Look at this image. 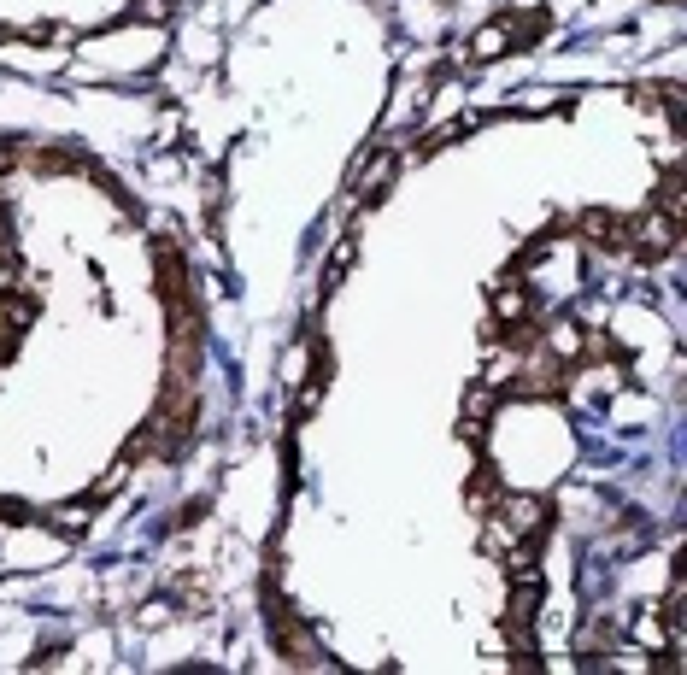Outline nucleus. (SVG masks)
Here are the masks:
<instances>
[{"instance_id": "nucleus-1", "label": "nucleus", "mask_w": 687, "mask_h": 675, "mask_svg": "<svg viewBox=\"0 0 687 675\" xmlns=\"http://www.w3.org/2000/svg\"><path fill=\"white\" fill-rule=\"evenodd\" d=\"M494 517H500L517 540H541L547 535V523H552V505L547 499H535V494H500Z\"/></svg>"}, {"instance_id": "nucleus-2", "label": "nucleus", "mask_w": 687, "mask_h": 675, "mask_svg": "<svg viewBox=\"0 0 687 675\" xmlns=\"http://www.w3.org/2000/svg\"><path fill=\"white\" fill-rule=\"evenodd\" d=\"M623 646V629H617V617H588L582 623V634H576V658H582V670H594V664H605L611 652Z\"/></svg>"}, {"instance_id": "nucleus-3", "label": "nucleus", "mask_w": 687, "mask_h": 675, "mask_svg": "<svg viewBox=\"0 0 687 675\" xmlns=\"http://www.w3.org/2000/svg\"><path fill=\"white\" fill-rule=\"evenodd\" d=\"M529 306H535V300H529V288H523V282H500V288H494V317H500V323L529 317Z\"/></svg>"}, {"instance_id": "nucleus-4", "label": "nucleus", "mask_w": 687, "mask_h": 675, "mask_svg": "<svg viewBox=\"0 0 687 675\" xmlns=\"http://www.w3.org/2000/svg\"><path fill=\"white\" fill-rule=\"evenodd\" d=\"M500 494H505V482L488 470V464H482V470L470 476V511H494V505H500Z\"/></svg>"}, {"instance_id": "nucleus-5", "label": "nucleus", "mask_w": 687, "mask_h": 675, "mask_svg": "<svg viewBox=\"0 0 687 675\" xmlns=\"http://www.w3.org/2000/svg\"><path fill=\"white\" fill-rule=\"evenodd\" d=\"M505 47H511V36H505V18H500V24L476 30V42H470V59H476V65H488V59H500Z\"/></svg>"}, {"instance_id": "nucleus-6", "label": "nucleus", "mask_w": 687, "mask_h": 675, "mask_svg": "<svg viewBox=\"0 0 687 675\" xmlns=\"http://www.w3.org/2000/svg\"><path fill=\"white\" fill-rule=\"evenodd\" d=\"M136 18H147V24H165V18H171V0H136Z\"/></svg>"}, {"instance_id": "nucleus-7", "label": "nucleus", "mask_w": 687, "mask_h": 675, "mask_svg": "<svg viewBox=\"0 0 687 675\" xmlns=\"http://www.w3.org/2000/svg\"><path fill=\"white\" fill-rule=\"evenodd\" d=\"M200 517H206V499H188L183 511H177V529H194Z\"/></svg>"}, {"instance_id": "nucleus-8", "label": "nucleus", "mask_w": 687, "mask_h": 675, "mask_svg": "<svg viewBox=\"0 0 687 675\" xmlns=\"http://www.w3.org/2000/svg\"><path fill=\"white\" fill-rule=\"evenodd\" d=\"M165 617H171V605H165V599H153V605H141V623H147V629H159Z\"/></svg>"}, {"instance_id": "nucleus-9", "label": "nucleus", "mask_w": 687, "mask_h": 675, "mask_svg": "<svg viewBox=\"0 0 687 675\" xmlns=\"http://www.w3.org/2000/svg\"><path fill=\"white\" fill-rule=\"evenodd\" d=\"M635 640H646V646L658 640V617H652V611H646V617H635Z\"/></svg>"}]
</instances>
